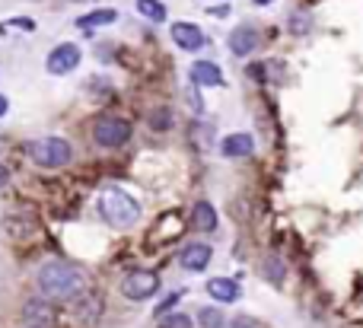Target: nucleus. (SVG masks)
<instances>
[{
    "instance_id": "f257e3e1",
    "label": "nucleus",
    "mask_w": 363,
    "mask_h": 328,
    "mask_svg": "<svg viewBox=\"0 0 363 328\" xmlns=\"http://www.w3.org/2000/svg\"><path fill=\"white\" fill-rule=\"evenodd\" d=\"M35 287L45 299L74 303V299L86 290V274L76 268V265H67V261H48V265L38 268Z\"/></svg>"
},
{
    "instance_id": "f03ea898",
    "label": "nucleus",
    "mask_w": 363,
    "mask_h": 328,
    "mask_svg": "<svg viewBox=\"0 0 363 328\" xmlns=\"http://www.w3.org/2000/svg\"><path fill=\"white\" fill-rule=\"evenodd\" d=\"M96 208H99V217L108 226H115V230H131L140 220V204L124 188H106V192H99Z\"/></svg>"
},
{
    "instance_id": "7ed1b4c3",
    "label": "nucleus",
    "mask_w": 363,
    "mask_h": 328,
    "mask_svg": "<svg viewBox=\"0 0 363 328\" xmlns=\"http://www.w3.org/2000/svg\"><path fill=\"white\" fill-rule=\"evenodd\" d=\"M26 153L42 169H60V166H67L74 159V147L64 137H38L26 147Z\"/></svg>"
},
{
    "instance_id": "20e7f679",
    "label": "nucleus",
    "mask_w": 363,
    "mask_h": 328,
    "mask_svg": "<svg viewBox=\"0 0 363 328\" xmlns=\"http://www.w3.org/2000/svg\"><path fill=\"white\" fill-rule=\"evenodd\" d=\"M92 141H96V147H106V150L124 147L131 141V121L118 118V115H102L92 125Z\"/></svg>"
},
{
    "instance_id": "39448f33",
    "label": "nucleus",
    "mask_w": 363,
    "mask_h": 328,
    "mask_svg": "<svg viewBox=\"0 0 363 328\" xmlns=\"http://www.w3.org/2000/svg\"><path fill=\"white\" fill-rule=\"evenodd\" d=\"M80 61H83L80 45H74V42H60V45H54L51 52H48L45 70L48 74H54V77H64V74H70V70L80 68Z\"/></svg>"
},
{
    "instance_id": "423d86ee",
    "label": "nucleus",
    "mask_w": 363,
    "mask_h": 328,
    "mask_svg": "<svg viewBox=\"0 0 363 328\" xmlns=\"http://www.w3.org/2000/svg\"><path fill=\"white\" fill-rule=\"evenodd\" d=\"M156 290H159V277L153 274V271H131V274L121 281V293L128 299H134V303L150 299Z\"/></svg>"
},
{
    "instance_id": "0eeeda50",
    "label": "nucleus",
    "mask_w": 363,
    "mask_h": 328,
    "mask_svg": "<svg viewBox=\"0 0 363 328\" xmlns=\"http://www.w3.org/2000/svg\"><path fill=\"white\" fill-rule=\"evenodd\" d=\"M169 36H172V42L182 48V52H201V48L207 45V38H204V32H201V26L185 23V19H179V23L169 26Z\"/></svg>"
},
{
    "instance_id": "6e6552de",
    "label": "nucleus",
    "mask_w": 363,
    "mask_h": 328,
    "mask_svg": "<svg viewBox=\"0 0 363 328\" xmlns=\"http://www.w3.org/2000/svg\"><path fill=\"white\" fill-rule=\"evenodd\" d=\"M23 319L35 328H51L54 322H58V313H54L51 299L38 297V299H29V303L23 306Z\"/></svg>"
},
{
    "instance_id": "1a4fd4ad",
    "label": "nucleus",
    "mask_w": 363,
    "mask_h": 328,
    "mask_svg": "<svg viewBox=\"0 0 363 328\" xmlns=\"http://www.w3.org/2000/svg\"><path fill=\"white\" fill-rule=\"evenodd\" d=\"M258 45H261V36H258L255 26H239V29L229 32V52L236 58H249Z\"/></svg>"
},
{
    "instance_id": "9d476101",
    "label": "nucleus",
    "mask_w": 363,
    "mask_h": 328,
    "mask_svg": "<svg viewBox=\"0 0 363 328\" xmlns=\"http://www.w3.org/2000/svg\"><path fill=\"white\" fill-rule=\"evenodd\" d=\"M211 246H204V242H188V246L179 252V265L185 271H204L207 265H211Z\"/></svg>"
},
{
    "instance_id": "9b49d317",
    "label": "nucleus",
    "mask_w": 363,
    "mask_h": 328,
    "mask_svg": "<svg viewBox=\"0 0 363 328\" xmlns=\"http://www.w3.org/2000/svg\"><path fill=\"white\" fill-rule=\"evenodd\" d=\"M252 150H255V141H252V134H245V131L223 137V143H220V153L227 159H245V157H252Z\"/></svg>"
},
{
    "instance_id": "f8f14e48",
    "label": "nucleus",
    "mask_w": 363,
    "mask_h": 328,
    "mask_svg": "<svg viewBox=\"0 0 363 328\" xmlns=\"http://www.w3.org/2000/svg\"><path fill=\"white\" fill-rule=\"evenodd\" d=\"M188 77L195 86H223V70H220L213 61H195Z\"/></svg>"
},
{
    "instance_id": "ddd939ff",
    "label": "nucleus",
    "mask_w": 363,
    "mask_h": 328,
    "mask_svg": "<svg viewBox=\"0 0 363 328\" xmlns=\"http://www.w3.org/2000/svg\"><path fill=\"white\" fill-rule=\"evenodd\" d=\"M191 226L197 233H213L217 230V210H213L211 201H197L191 208Z\"/></svg>"
},
{
    "instance_id": "4468645a",
    "label": "nucleus",
    "mask_w": 363,
    "mask_h": 328,
    "mask_svg": "<svg viewBox=\"0 0 363 328\" xmlns=\"http://www.w3.org/2000/svg\"><path fill=\"white\" fill-rule=\"evenodd\" d=\"M207 293H211L217 303H236V299H239V283L229 281V277H211V281H207Z\"/></svg>"
},
{
    "instance_id": "2eb2a0df",
    "label": "nucleus",
    "mask_w": 363,
    "mask_h": 328,
    "mask_svg": "<svg viewBox=\"0 0 363 328\" xmlns=\"http://www.w3.org/2000/svg\"><path fill=\"white\" fill-rule=\"evenodd\" d=\"M115 19H118V13L115 10H90V13H83L80 19H76V29H83V32H92L99 29V26H112Z\"/></svg>"
},
{
    "instance_id": "dca6fc26",
    "label": "nucleus",
    "mask_w": 363,
    "mask_h": 328,
    "mask_svg": "<svg viewBox=\"0 0 363 328\" xmlns=\"http://www.w3.org/2000/svg\"><path fill=\"white\" fill-rule=\"evenodd\" d=\"M147 125H150V131H159V134L169 131V127H172V109H169V105H156L150 112V118H147Z\"/></svg>"
},
{
    "instance_id": "f3484780",
    "label": "nucleus",
    "mask_w": 363,
    "mask_h": 328,
    "mask_svg": "<svg viewBox=\"0 0 363 328\" xmlns=\"http://www.w3.org/2000/svg\"><path fill=\"white\" fill-rule=\"evenodd\" d=\"M137 13L147 16L150 23H163L166 19V7L159 0H137Z\"/></svg>"
},
{
    "instance_id": "a211bd4d",
    "label": "nucleus",
    "mask_w": 363,
    "mask_h": 328,
    "mask_svg": "<svg viewBox=\"0 0 363 328\" xmlns=\"http://www.w3.org/2000/svg\"><path fill=\"white\" fill-rule=\"evenodd\" d=\"M197 322H201V328H223V325H227L223 313H220V309H213V306L197 309Z\"/></svg>"
},
{
    "instance_id": "6ab92c4d",
    "label": "nucleus",
    "mask_w": 363,
    "mask_h": 328,
    "mask_svg": "<svg viewBox=\"0 0 363 328\" xmlns=\"http://www.w3.org/2000/svg\"><path fill=\"white\" fill-rule=\"evenodd\" d=\"M261 271H265V277H268L271 283H280V281H284V271H287V268H284V261H280L277 255H268V258L261 261Z\"/></svg>"
},
{
    "instance_id": "aec40b11",
    "label": "nucleus",
    "mask_w": 363,
    "mask_h": 328,
    "mask_svg": "<svg viewBox=\"0 0 363 328\" xmlns=\"http://www.w3.org/2000/svg\"><path fill=\"white\" fill-rule=\"evenodd\" d=\"M287 26L296 32V36H306V32L312 29V19H309V16H306V13H293V16H290V19H287Z\"/></svg>"
},
{
    "instance_id": "412c9836",
    "label": "nucleus",
    "mask_w": 363,
    "mask_h": 328,
    "mask_svg": "<svg viewBox=\"0 0 363 328\" xmlns=\"http://www.w3.org/2000/svg\"><path fill=\"white\" fill-rule=\"evenodd\" d=\"M159 328H191V319L182 313H172V315H163V325Z\"/></svg>"
},
{
    "instance_id": "4be33fe9",
    "label": "nucleus",
    "mask_w": 363,
    "mask_h": 328,
    "mask_svg": "<svg viewBox=\"0 0 363 328\" xmlns=\"http://www.w3.org/2000/svg\"><path fill=\"white\" fill-rule=\"evenodd\" d=\"M188 105H191V112H195V115H201V112H204V99H201V93H197V86H195V83H191V86H188Z\"/></svg>"
},
{
    "instance_id": "5701e85b",
    "label": "nucleus",
    "mask_w": 363,
    "mask_h": 328,
    "mask_svg": "<svg viewBox=\"0 0 363 328\" xmlns=\"http://www.w3.org/2000/svg\"><path fill=\"white\" fill-rule=\"evenodd\" d=\"M179 299H182V290H175V293H169V297H166V299H163V303H159V306H156V319H163V315H166V313H169V309H172V306H175V303H179Z\"/></svg>"
},
{
    "instance_id": "b1692460",
    "label": "nucleus",
    "mask_w": 363,
    "mask_h": 328,
    "mask_svg": "<svg viewBox=\"0 0 363 328\" xmlns=\"http://www.w3.org/2000/svg\"><path fill=\"white\" fill-rule=\"evenodd\" d=\"M227 328H258V322L252 319V315H236V319L229 322Z\"/></svg>"
},
{
    "instance_id": "393cba45",
    "label": "nucleus",
    "mask_w": 363,
    "mask_h": 328,
    "mask_svg": "<svg viewBox=\"0 0 363 328\" xmlns=\"http://www.w3.org/2000/svg\"><path fill=\"white\" fill-rule=\"evenodd\" d=\"M13 26H19L23 32H35V19H29V16H16V19H10Z\"/></svg>"
},
{
    "instance_id": "a878e982",
    "label": "nucleus",
    "mask_w": 363,
    "mask_h": 328,
    "mask_svg": "<svg viewBox=\"0 0 363 328\" xmlns=\"http://www.w3.org/2000/svg\"><path fill=\"white\" fill-rule=\"evenodd\" d=\"M249 77H255L258 83H265V80H268V68H265V64H252V68H249Z\"/></svg>"
},
{
    "instance_id": "bb28decb",
    "label": "nucleus",
    "mask_w": 363,
    "mask_h": 328,
    "mask_svg": "<svg viewBox=\"0 0 363 328\" xmlns=\"http://www.w3.org/2000/svg\"><path fill=\"white\" fill-rule=\"evenodd\" d=\"M7 182H10V169H7V166H3V163H0V188L7 185Z\"/></svg>"
},
{
    "instance_id": "cd10ccee",
    "label": "nucleus",
    "mask_w": 363,
    "mask_h": 328,
    "mask_svg": "<svg viewBox=\"0 0 363 328\" xmlns=\"http://www.w3.org/2000/svg\"><path fill=\"white\" fill-rule=\"evenodd\" d=\"M207 13H211V16H227L229 7H207Z\"/></svg>"
},
{
    "instance_id": "c85d7f7f",
    "label": "nucleus",
    "mask_w": 363,
    "mask_h": 328,
    "mask_svg": "<svg viewBox=\"0 0 363 328\" xmlns=\"http://www.w3.org/2000/svg\"><path fill=\"white\" fill-rule=\"evenodd\" d=\"M7 109H10V102H7V96H0V118L7 115Z\"/></svg>"
},
{
    "instance_id": "c756f323",
    "label": "nucleus",
    "mask_w": 363,
    "mask_h": 328,
    "mask_svg": "<svg viewBox=\"0 0 363 328\" xmlns=\"http://www.w3.org/2000/svg\"><path fill=\"white\" fill-rule=\"evenodd\" d=\"M252 3H258V7H271L274 0H252Z\"/></svg>"
},
{
    "instance_id": "7c9ffc66",
    "label": "nucleus",
    "mask_w": 363,
    "mask_h": 328,
    "mask_svg": "<svg viewBox=\"0 0 363 328\" xmlns=\"http://www.w3.org/2000/svg\"><path fill=\"white\" fill-rule=\"evenodd\" d=\"M70 3H92V0H70Z\"/></svg>"
}]
</instances>
